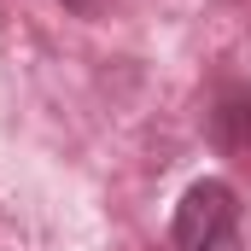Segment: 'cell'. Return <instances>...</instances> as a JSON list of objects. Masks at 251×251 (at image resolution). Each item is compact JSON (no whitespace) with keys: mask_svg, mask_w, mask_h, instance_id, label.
Returning a JSON list of instances; mask_svg holds the SVG:
<instances>
[{"mask_svg":"<svg viewBox=\"0 0 251 251\" xmlns=\"http://www.w3.org/2000/svg\"><path fill=\"white\" fill-rule=\"evenodd\" d=\"M170 234H176V246L181 251H210L222 246V240H240V199L228 181H193L181 193V204H176V222H170Z\"/></svg>","mask_w":251,"mask_h":251,"instance_id":"cell-1","label":"cell"},{"mask_svg":"<svg viewBox=\"0 0 251 251\" xmlns=\"http://www.w3.org/2000/svg\"><path fill=\"white\" fill-rule=\"evenodd\" d=\"M210 128H216V146H222L228 158L251 164V94L246 88H228V94H222V105L210 111Z\"/></svg>","mask_w":251,"mask_h":251,"instance_id":"cell-2","label":"cell"},{"mask_svg":"<svg viewBox=\"0 0 251 251\" xmlns=\"http://www.w3.org/2000/svg\"><path fill=\"white\" fill-rule=\"evenodd\" d=\"M210 251H240V240H222V246H210Z\"/></svg>","mask_w":251,"mask_h":251,"instance_id":"cell-3","label":"cell"}]
</instances>
